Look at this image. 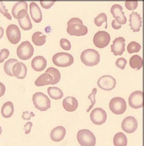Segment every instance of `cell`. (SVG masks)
<instances>
[{
    "label": "cell",
    "instance_id": "obj_9",
    "mask_svg": "<svg viewBox=\"0 0 144 146\" xmlns=\"http://www.w3.org/2000/svg\"><path fill=\"white\" fill-rule=\"evenodd\" d=\"M110 41V35L105 31H99L94 36L93 42L98 48H104L108 45Z\"/></svg>",
    "mask_w": 144,
    "mask_h": 146
},
{
    "label": "cell",
    "instance_id": "obj_17",
    "mask_svg": "<svg viewBox=\"0 0 144 146\" xmlns=\"http://www.w3.org/2000/svg\"><path fill=\"white\" fill-rule=\"evenodd\" d=\"M129 23V25L134 33L139 32L142 27V18L141 15L133 11L130 15Z\"/></svg>",
    "mask_w": 144,
    "mask_h": 146
},
{
    "label": "cell",
    "instance_id": "obj_3",
    "mask_svg": "<svg viewBox=\"0 0 144 146\" xmlns=\"http://www.w3.org/2000/svg\"><path fill=\"white\" fill-rule=\"evenodd\" d=\"M33 102L36 108L40 111H47L50 108V100L42 92L35 93L33 96Z\"/></svg>",
    "mask_w": 144,
    "mask_h": 146
},
{
    "label": "cell",
    "instance_id": "obj_10",
    "mask_svg": "<svg viewBox=\"0 0 144 146\" xmlns=\"http://www.w3.org/2000/svg\"><path fill=\"white\" fill-rule=\"evenodd\" d=\"M91 121L96 125H101L106 122L107 118L106 111L101 108L94 109L90 114Z\"/></svg>",
    "mask_w": 144,
    "mask_h": 146
},
{
    "label": "cell",
    "instance_id": "obj_30",
    "mask_svg": "<svg viewBox=\"0 0 144 146\" xmlns=\"http://www.w3.org/2000/svg\"><path fill=\"white\" fill-rule=\"evenodd\" d=\"M17 62L18 60L15 58H10L7 60L4 66L5 73L10 76H14L13 73V67L14 65Z\"/></svg>",
    "mask_w": 144,
    "mask_h": 146
},
{
    "label": "cell",
    "instance_id": "obj_25",
    "mask_svg": "<svg viewBox=\"0 0 144 146\" xmlns=\"http://www.w3.org/2000/svg\"><path fill=\"white\" fill-rule=\"evenodd\" d=\"M144 62L143 58L138 55L132 56L129 60V65L133 69H136L137 70H140L143 66Z\"/></svg>",
    "mask_w": 144,
    "mask_h": 146
},
{
    "label": "cell",
    "instance_id": "obj_15",
    "mask_svg": "<svg viewBox=\"0 0 144 146\" xmlns=\"http://www.w3.org/2000/svg\"><path fill=\"white\" fill-rule=\"evenodd\" d=\"M123 7L119 4H114L111 8V14L116 21L121 25H125L127 22V18L123 11Z\"/></svg>",
    "mask_w": 144,
    "mask_h": 146
},
{
    "label": "cell",
    "instance_id": "obj_31",
    "mask_svg": "<svg viewBox=\"0 0 144 146\" xmlns=\"http://www.w3.org/2000/svg\"><path fill=\"white\" fill-rule=\"evenodd\" d=\"M46 72L50 73L53 76V81L52 85H55L58 83L61 79V73L60 71L54 67L48 68L45 71Z\"/></svg>",
    "mask_w": 144,
    "mask_h": 146
},
{
    "label": "cell",
    "instance_id": "obj_12",
    "mask_svg": "<svg viewBox=\"0 0 144 146\" xmlns=\"http://www.w3.org/2000/svg\"><path fill=\"white\" fill-rule=\"evenodd\" d=\"M6 35L8 40L13 44H17L21 38L20 30L15 24H11L8 26Z\"/></svg>",
    "mask_w": 144,
    "mask_h": 146
},
{
    "label": "cell",
    "instance_id": "obj_2",
    "mask_svg": "<svg viewBox=\"0 0 144 146\" xmlns=\"http://www.w3.org/2000/svg\"><path fill=\"white\" fill-rule=\"evenodd\" d=\"M81 60L85 65L92 67L99 64L100 56L97 51L93 49H86L81 54Z\"/></svg>",
    "mask_w": 144,
    "mask_h": 146
},
{
    "label": "cell",
    "instance_id": "obj_29",
    "mask_svg": "<svg viewBox=\"0 0 144 146\" xmlns=\"http://www.w3.org/2000/svg\"><path fill=\"white\" fill-rule=\"evenodd\" d=\"M24 9H26V10L28 9L27 3L25 1H19L13 7L12 12H11L13 17L15 19H17V15L19 13L21 10H24Z\"/></svg>",
    "mask_w": 144,
    "mask_h": 146
},
{
    "label": "cell",
    "instance_id": "obj_18",
    "mask_svg": "<svg viewBox=\"0 0 144 146\" xmlns=\"http://www.w3.org/2000/svg\"><path fill=\"white\" fill-rule=\"evenodd\" d=\"M27 69L25 65L22 62L15 63L13 67V73L16 78L23 80L27 75Z\"/></svg>",
    "mask_w": 144,
    "mask_h": 146
},
{
    "label": "cell",
    "instance_id": "obj_26",
    "mask_svg": "<svg viewBox=\"0 0 144 146\" xmlns=\"http://www.w3.org/2000/svg\"><path fill=\"white\" fill-rule=\"evenodd\" d=\"M48 95L55 100L61 99L63 97L64 94L63 91L60 88L56 87H50L47 89Z\"/></svg>",
    "mask_w": 144,
    "mask_h": 146
},
{
    "label": "cell",
    "instance_id": "obj_21",
    "mask_svg": "<svg viewBox=\"0 0 144 146\" xmlns=\"http://www.w3.org/2000/svg\"><path fill=\"white\" fill-rule=\"evenodd\" d=\"M66 132V129L63 126L56 127L51 132V139L55 142L61 141L64 139Z\"/></svg>",
    "mask_w": 144,
    "mask_h": 146
},
{
    "label": "cell",
    "instance_id": "obj_13",
    "mask_svg": "<svg viewBox=\"0 0 144 146\" xmlns=\"http://www.w3.org/2000/svg\"><path fill=\"white\" fill-rule=\"evenodd\" d=\"M17 19H18L21 28L23 30L27 31L33 28V24L28 15L27 10L24 9L20 11L17 15Z\"/></svg>",
    "mask_w": 144,
    "mask_h": 146
},
{
    "label": "cell",
    "instance_id": "obj_34",
    "mask_svg": "<svg viewBox=\"0 0 144 146\" xmlns=\"http://www.w3.org/2000/svg\"><path fill=\"white\" fill-rule=\"evenodd\" d=\"M139 2L137 0H126L125 1V6L128 10L133 11L138 7Z\"/></svg>",
    "mask_w": 144,
    "mask_h": 146
},
{
    "label": "cell",
    "instance_id": "obj_40",
    "mask_svg": "<svg viewBox=\"0 0 144 146\" xmlns=\"http://www.w3.org/2000/svg\"><path fill=\"white\" fill-rule=\"evenodd\" d=\"M0 11H1V13L7 18L9 20H11V16L10 15L9 13H8L7 9H6L5 6L3 4L2 2H1Z\"/></svg>",
    "mask_w": 144,
    "mask_h": 146
},
{
    "label": "cell",
    "instance_id": "obj_38",
    "mask_svg": "<svg viewBox=\"0 0 144 146\" xmlns=\"http://www.w3.org/2000/svg\"><path fill=\"white\" fill-rule=\"evenodd\" d=\"M127 61L125 58H118L116 60L115 65L116 67H117L118 68L121 69V70H124L127 65Z\"/></svg>",
    "mask_w": 144,
    "mask_h": 146
},
{
    "label": "cell",
    "instance_id": "obj_22",
    "mask_svg": "<svg viewBox=\"0 0 144 146\" xmlns=\"http://www.w3.org/2000/svg\"><path fill=\"white\" fill-rule=\"evenodd\" d=\"M78 101L72 96H68L63 101L64 108L68 112H74L78 107Z\"/></svg>",
    "mask_w": 144,
    "mask_h": 146
},
{
    "label": "cell",
    "instance_id": "obj_11",
    "mask_svg": "<svg viewBox=\"0 0 144 146\" xmlns=\"http://www.w3.org/2000/svg\"><path fill=\"white\" fill-rule=\"evenodd\" d=\"M100 88L105 91H110L113 89L116 85V80L113 76L105 75L101 76L97 82Z\"/></svg>",
    "mask_w": 144,
    "mask_h": 146
},
{
    "label": "cell",
    "instance_id": "obj_4",
    "mask_svg": "<svg viewBox=\"0 0 144 146\" xmlns=\"http://www.w3.org/2000/svg\"><path fill=\"white\" fill-rule=\"evenodd\" d=\"M78 143L82 146H94L96 143V138L94 134L88 129H82L77 134Z\"/></svg>",
    "mask_w": 144,
    "mask_h": 146
},
{
    "label": "cell",
    "instance_id": "obj_19",
    "mask_svg": "<svg viewBox=\"0 0 144 146\" xmlns=\"http://www.w3.org/2000/svg\"><path fill=\"white\" fill-rule=\"evenodd\" d=\"M29 10L31 19L35 22L40 23L42 20V13L38 4L35 2H31L29 5Z\"/></svg>",
    "mask_w": 144,
    "mask_h": 146
},
{
    "label": "cell",
    "instance_id": "obj_42",
    "mask_svg": "<svg viewBox=\"0 0 144 146\" xmlns=\"http://www.w3.org/2000/svg\"><path fill=\"white\" fill-rule=\"evenodd\" d=\"M33 125V123L30 121L27 122L26 123L24 127V130H25L26 134H28L31 132V129Z\"/></svg>",
    "mask_w": 144,
    "mask_h": 146
},
{
    "label": "cell",
    "instance_id": "obj_23",
    "mask_svg": "<svg viewBox=\"0 0 144 146\" xmlns=\"http://www.w3.org/2000/svg\"><path fill=\"white\" fill-rule=\"evenodd\" d=\"M53 76L50 73L45 72L41 74L35 82L36 86L38 87L52 85L53 83Z\"/></svg>",
    "mask_w": 144,
    "mask_h": 146
},
{
    "label": "cell",
    "instance_id": "obj_37",
    "mask_svg": "<svg viewBox=\"0 0 144 146\" xmlns=\"http://www.w3.org/2000/svg\"><path fill=\"white\" fill-rule=\"evenodd\" d=\"M60 46L64 50L69 51L71 49V43L66 38H62L60 40Z\"/></svg>",
    "mask_w": 144,
    "mask_h": 146
},
{
    "label": "cell",
    "instance_id": "obj_32",
    "mask_svg": "<svg viewBox=\"0 0 144 146\" xmlns=\"http://www.w3.org/2000/svg\"><path fill=\"white\" fill-rule=\"evenodd\" d=\"M141 49V46L139 43L132 41L127 46V51L130 54L139 52Z\"/></svg>",
    "mask_w": 144,
    "mask_h": 146
},
{
    "label": "cell",
    "instance_id": "obj_6",
    "mask_svg": "<svg viewBox=\"0 0 144 146\" xmlns=\"http://www.w3.org/2000/svg\"><path fill=\"white\" fill-rule=\"evenodd\" d=\"M17 56L22 60H27L33 56L34 48L29 41H25L18 46L17 50Z\"/></svg>",
    "mask_w": 144,
    "mask_h": 146
},
{
    "label": "cell",
    "instance_id": "obj_27",
    "mask_svg": "<svg viewBox=\"0 0 144 146\" xmlns=\"http://www.w3.org/2000/svg\"><path fill=\"white\" fill-rule=\"evenodd\" d=\"M127 139L125 134L122 132H118L113 137V145L115 146H126Z\"/></svg>",
    "mask_w": 144,
    "mask_h": 146
},
{
    "label": "cell",
    "instance_id": "obj_33",
    "mask_svg": "<svg viewBox=\"0 0 144 146\" xmlns=\"http://www.w3.org/2000/svg\"><path fill=\"white\" fill-rule=\"evenodd\" d=\"M94 24L98 27H101L103 23H106V27H107V16L105 13H101L98 15L94 20Z\"/></svg>",
    "mask_w": 144,
    "mask_h": 146
},
{
    "label": "cell",
    "instance_id": "obj_8",
    "mask_svg": "<svg viewBox=\"0 0 144 146\" xmlns=\"http://www.w3.org/2000/svg\"><path fill=\"white\" fill-rule=\"evenodd\" d=\"M129 106L135 109L142 108L144 106V92L135 91L130 94L128 98Z\"/></svg>",
    "mask_w": 144,
    "mask_h": 146
},
{
    "label": "cell",
    "instance_id": "obj_36",
    "mask_svg": "<svg viewBox=\"0 0 144 146\" xmlns=\"http://www.w3.org/2000/svg\"><path fill=\"white\" fill-rule=\"evenodd\" d=\"M57 0H40V2L41 6L46 9L50 8Z\"/></svg>",
    "mask_w": 144,
    "mask_h": 146
},
{
    "label": "cell",
    "instance_id": "obj_20",
    "mask_svg": "<svg viewBox=\"0 0 144 146\" xmlns=\"http://www.w3.org/2000/svg\"><path fill=\"white\" fill-rule=\"evenodd\" d=\"M31 65L34 70L42 71L47 66V60L42 56H36L31 61Z\"/></svg>",
    "mask_w": 144,
    "mask_h": 146
},
{
    "label": "cell",
    "instance_id": "obj_39",
    "mask_svg": "<svg viewBox=\"0 0 144 146\" xmlns=\"http://www.w3.org/2000/svg\"><path fill=\"white\" fill-rule=\"evenodd\" d=\"M9 55V51L7 49H3L0 52V63H2Z\"/></svg>",
    "mask_w": 144,
    "mask_h": 146
},
{
    "label": "cell",
    "instance_id": "obj_14",
    "mask_svg": "<svg viewBox=\"0 0 144 146\" xmlns=\"http://www.w3.org/2000/svg\"><path fill=\"white\" fill-rule=\"evenodd\" d=\"M121 126L125 132L127 133H132L137 130L138 123L137 119L133 116H128L123 119Z\"/></svg>",
    "mask_w": 144,
    "mask_h": 146
},
{
    "label": "cell",
    "instance_id": "obj_28",
    "mask_svg": "<svg viewBox=\"0 0 144 146\" xmlns=\"http://www.w3.org/2000/svg\"><path fill=\"white\" fill-rule=\"evenodd\" d=\"M32 40L35 45L38 46H42L45 43L46 36L44 35L42 33L37 31L34 33L32 36Z\"/></svg>",
    "mask_w": 144,
    "mask_h": 146
},
{
    "label": "cell",
    "instance_id": "obj_5",
    "mask_svg": "<svg viewBox=\"0 0 144 146\" xmlns=\"http://www.w3.org/2000/svg\"><path fill=\"white\" fill-rule=\"evenodd\" d=\"M52 62L58 67H67L72 65L74 59L73 56L70 54L66 52H58L53 56Z\"/></svg>",
    "mask_w": 144,
    "mask_h": 146
},
{
    "label": "cell",
    "instance_id": "obj_7",
    "mask_svg": "<svg viewBox=\"0 0 144 146\" xmlns=\"http://www.w3.org/2000/svg\"><path fill=\"white\" fill-rule=\"evenodd\" d=\"M109 109L112 113L116 115L124 113L127 109L126 102L124 98L115 97L110 101Z\"/></svg>",
    "mask_w": 144,
    "mask_h": 146
},
{
    "label": "cell",
    "instance_id": "obj_41",
    "mask_svg": "<svg viewBox=\"0 0 144 146\" xmlns=\"http://www.w3.org/2000/svg\"><path fill=\"white\" fill-rule=\"evenodd\" d=\"M35 114L33 112H29L28 111H25L23 113L22 117L25 121L30 120L32 117H35Z\"/></svg>",
    "mask_w": 144,
    "mask_h": 146
},
{
    "label": "cell",
    "instance_id": "obj_43",
    "mask_svg": "<svg viewBox=\"0 0 144 146\" xmlns=\"http://www.w3.org/2000/svg\"><path fill=\"white\" fill-rule=\"evenodd\" d=\"M111 25H112V28L114 29H116V30L119 29L121 27V25L119 24L116 21L115 19L112 21V23H111Z\"/></svg>",
    "mask_w": 144,
    "mask_h": 146
},
{
    "label": "cell",
    "instance_id": "obj_16",
    "mask_svg": "<svg viewBox=\"0 0 144 146\" xmlns=\"http://www.w3.org/2000/svg\"><path fill=\"white\" fill-rule=\"evenodd\" d=\"M125 39L119 37L114 39L111 45V52L115 56H121L125 50Z\"/></svg>",
    "mask_w": 144,
    "mask_h": 146
},
{
    "label": "cell",
    "instance_id": "obj_24",
    "mask_svg": "<svg viewBox=\"0 0 144 146\" xmlns=\"http://www.w3.org/2000/svg\"><path fill=\"white\" fill-rule=\"evenodd\" d=\"M14 112L13 104L11 102H7L4 104L1 109V114L5 118L11 117Z\"/></svg>",
    "mask_w": 144,
    "mask_h": 146
},
{
    "label": "cell",
    "instance_id": "obj_1",
    "mask_svg": "<svg viewBox=\"0 0 144 146\" xmlns=\"http://www.w3.org/2000/svg\"><path fill=\"white\" fill-rule=\"evenodd\" d=\"M67 32L70 35L80 36L86 35L88 33V28L84 25L83 21L80 19L73 18L67 23Z\"/></svg>",
    "mask_w": 144,
    "mask_h": 146
},
{
    "label": "cell",
    "instance_id": "obj_35",
    "mask_svg": "<svg viewBox=\"0 0 144 146\" xmlns=\"http://www.w3.org/2000/svg\"><path fill=\"white\" fill-rule=\"evenodd\" d=\"M96 93H97V89L96 88H94L93 90H92V92H91V94H89L88 96L89 100H90V101L91 102V105L89 107V108L87 110V112H89V111H90V110L94 107V104L96 103Z\"/></svg>",
    "mask_w": 144,
    "mask_h": 146
}]
</instances>
